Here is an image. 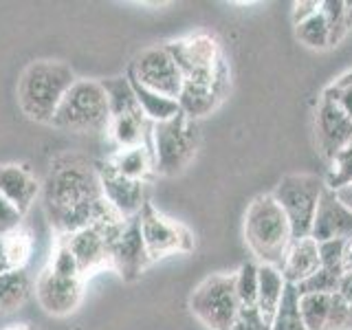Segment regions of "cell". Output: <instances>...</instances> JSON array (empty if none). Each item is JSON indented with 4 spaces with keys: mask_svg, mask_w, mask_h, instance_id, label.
I'll return each instance as SVG.
<instances>
[{
    "mask_svg": "<svg viewBox=\"0 0 352 330\" xmlns=\"http://www.w3.org/2000/svg\"><path fill=\"white\" fill-rule=\"evenodd\" d=\"M44 209L60 238L121 218L106 203L95 163L86 161L80 154H62L51 163L44 183Z\"/></svg>",
    "mask_w": 352,
    "mask_h": 330,
    "instance_id": "cell-1",
    "label": "cell"
},
{
    "mask_svg": "<svg viewBox=\"0 0 352 330\" xmlns=\"http://www.w3.org/2000/svg\"><path fill=\"white\" fill-rule=\"evenodd\" d=\"M77 82L71 66L55 60H38L27 66L18 84V104L31 121L51 124L64 95Z\"/></svg>",
    "mask_w": 352,
    "mask_h": 330,
    "instance_id": "cell-2",
    "label": "cell"
},
{
    "mask_svg": "<svg viewBox=\"0 0 352 330\" xmlns=\"http://www.w3.org/2000/svg\"><path fill=\"white\" fill-rule=\"evenodd\" d=\"M245 242L260 264L280 267L293 242V231L273 194H260L249 203L245 214Z\"/></svg>",
    "mask_w": 352,
    "mask_h": 330,
    "instance_id": "cell-3",
    "label": "cell"
},
{
    "mask_svg": "<svg viewBox=\"0 0 352 330\" xmlns=\"http://www.w3.org/2000/svg\"><path fill=\"white\" fill-rule=\"evenodd\" d=\"M51 126L77 135H97L110 128V108L102 82L77 80L64 95Z\"/></svg>",
    "mask_w": 352,
    "mask_h": 330,
    "instance_id": "cell-4",
    "label": "cell"
},
{
    "mask_svg": "<svg viewBox=\"0 0 352 330\" xmlns=\"http://www.w3.org/2000/svg\"><path fill=\"white\" fill-rule=\"evenodd\" d=\"M152 159L154 170L163 176L181 174L201 143V130L194 119L179 113L176 117L161 121V124H152Z\"/></svg>",
    "mask_w": 352,
    "mask_h": 330,
    "instance_id": "cell-5",
    "label": "cell"
},
{
    "mask_svg": "<svg viewBox=\"0 0 352 330\" xmlns=\"http://www.w3.org/2000/svg\"><path fill=\"white\" fill-rule=\"evenodd\" d=\"M190 311L207 330H231L240 302L236 293V273H214L190 295Z\"/></svg>",
    "mask_w": 352,
    "mask_h": 330,
    "instance_id": "cell-6",
    "label": "cell"
},
{
    "mask_svg": "<svg viewBox=\"0 0 352 330\" xmlns=\"http://www.w3.org/2000/svg\"><path fill=\"white\" fill-rule=\"evenodd\" d=\"M326 190L324 176L317 174H286L278 183L273 198L289 218L295 238H308L315 223L317 205Z\"/></svg>",
    "mask_w": 352,
    "mask_h": 330,
    "instance_id": "cell-7",
    "label": "cell"
},
{
    "mask_svg": "<svg viewBox=\"0 0 352 330\" xmlns=\"http://www.w3.org/2000/svg\"><path fill=\"white\" fill-rule=\"evenodd\" d=\"M183 75V82H212L229 75V66L220 44L209 33H194L165 44Z\"/></svg>",
    "mask_w": 352,
    "mask_h": 330,
    "instance_id": "cell-8",
    "label": "cell"
},
{
    "mask_svg": "<svg viewBox=\"0 0 352 330\" xmlns=\"http://www.w3.org/2000/svg\"><path fill=\"white\" fill-rule=\"evenodd\" d=\"M126 223L128 220L124 218H113L106 223L80 229L71 236H62L64 245L69 247L77 267H80L82 278L95 275L102 269H110V245Z\"/></svg>",
    "mask_w": 352,
    "mask_h": 330,
    "instance_id": "cell-9",
    "label": "cell"
},
{
    "mask_svg": "<svg viewBox=\"0 0 352 330\" xmlns=\"http://www.w3.org/2000/svg\"><path fill=\"white\" fill-rule=\"evenodd\" d=\"M137 220L150 262L176 256V253H190L194 249V238L190 229L176 223V220H170L168 216H163L150 201L141 207Z\"/></svg>",
    "mask_w": 352,
    "mask_h": 330,
    "instance_id": "cell-10",
    "label": "cell"
},
{
    "mask_svg": "<svg viewBox=\"0 0 352 330\" xmlns=\"http://www.w3.org/2000/svg\"><path fill=\"white\" fill-rule=\"evenodd\" d=\"M126 75L139 82L141 86L150 88V91L179 102L183 88V75L168 47H150L146 51H141L132 60Z\"/></svg>",
    "mask_w": 352,
    "mask_h": 330,
    "instance_id": "cell-11",
    "label": "cell"
},
{
    "mask_svg": "<svg viewBox=\"0 0 352 330\" xmlns=\"http://www.w3.org/2000/svg\"><path fill=\"white\" fill-rule=\"evenodd\" d=\"M315 141L326 163L352 141V119L324 91L315 108Z\"/></svg>",
    "mask_w": 352,
    "mask_h": 330,
    "instance_id": "cell-12",
    "label": "cell"
},
{
    "mask_svg": "<svg viewBox=\"0 0 352 330\" xmlns=\"http://www.w3.org/2000/svg\"><path fill=\"white\" fill-rule=\"evenodd\" d=\"M95 170H97L99 185H102V194L106 198V203L124 220L137 218L141 207L148 203L146 201V183L132 181L128 176L119 174L110 161L95 163Z\"/></svg>",
    "mask_w": 352,
    "mask_h": 330,
    "instance_id": "cell-13",
    "label": "cell"
},
{
    "mask_svg": "<svg viewBox=\"0 0 352 330\" xmlns=\"http://www.w3.org/2000/svg\"><path fill=\"white\" fill-rule=\"evenodd\" d=\"M84 293V278H73V275H62L51 267L44 269L36 280V297L44 313L64 317L73 313L82 302Z\"/></svg>",
    "mask_w": 352,
    "mask_h": 330,
    "instance_id": "cell-14",
    "label": "cell"
},
{
    "mask_svg": "<svg viewBox=\"0 0 352 330\" xmlns=\"http://www.w3.org/2000/svg\"><path fill=\"white\" fill-rule=\"evenodd\" d=\"M148 264L150 256L141 236L139 220L130 218L110 245V269H115L119 278H124L126 282H135Z\"/></svg>",
    "mask_w": 352,
    "mask_h": 330,
    "instance_id": "cell-15",
    "label": "cell"
},
{
    "mask_svg": "<svg viewBox=\"0 0 352 330\" xmlns=\"http://www.w3.org/2000/svg\"><path fill=\"white\" fill-rule=\"evenodd\" d=\"M311 238L315 242L352 238V209L341 203L339 196L333 190H328V187L324 190L322 198H319Z\"/></svg>",
    "mask_w": 352,
    "mask_h": 330,
    "instance_id": "cell-16",
    "label": "cell"
},
{
    "mask_svg": "<svg viewBox=\"0 0 352 330\" xmlns=\"http://www.w3.org/2000/svg\"><path fill=\"white\" fill-rule=\"evenodd\" d=\"M229 91V75L218 77L212 82H183L179 95L181 113L190 119H201L218 108Z\"/></svg>",
    "mask_w": 352,
    "mask_h": 330,
    "instance_id": "cell-17",
    "label": "cell"
},
{
    "mask_svg": "<svg viewBox=\"0 0 352 330\" xmlns=\"http://www.w3.org/2000/svg\"><path fill=\"white\" fill-rule=\"evenodd\" d=\"M322 267L319 262V245L308 236V238H295L289 249H286L284 258L280 262V271L286 284L297 286L306 278H311L317 269Z\"/></svg>",
    "mask_w": 352,
    "mask_h": 330,
    "instance_id": "cell-18",
    "label": "cell"
},
{
    "mask_svg": "<svg viewBox=\"0 0 352 330\" xmlns=\"http://www.w3.org/2000/svg\"><path fill=\"white\" fill-rule=\"evenodd\" d=\"M38 194H40V183L25 165H16V163L0 165V196H5L22 214L29 212Z\"/></svg>",
    "mask_w": 352,
    "mask_h": 330,
    "instance_id": "cell-19",
    "label": "cell"
},
{
    "mask_svg": "<svg viewBox=\"0 0 352 330\" xmlns=\"http://www.w3.org/2000/svg\"><path fill=\"white\" fill-rule=\"evenodd\" d=\"M286 291V282L282 278V271L271 264H258V302L256 308L264 317V322H273L278 313L280 302Z\"/></svg>",
    "mask_w": 352,
    "mask_h": 330,
    "instance_id": "cell-20",
    "label": "cell"
},
{
    "mask_svg": "<svg viewBox=\"0 0 352 330\" xmlns=\"http://www.w3.org/2000/svg\"><path fill=\"white\" fill-rule=\"evenodd\" d=\"M128 80L132 84V91H135V95H137L141 113L150 121V124H161V121H168V119H172V117H176L181 113L179 102H176V99H170L165 95L154 93V91H150V88L135 82L132 77H128Z\"/></svg>",
    "mask_w": 352,
    "mask_h": 330,
    "instance_id": "cell-21",
    "label": "cell"
},
{
    "mask_svg": "<svg viewBox=\"0 0 352 330\" xmlns=\"http://www.w3.org/2000/svg\"><path fill=\"white\" fill-rule=\"evenodd\" d=\"M106 99H108V108H110V119L117 117H130V115H143L137 95L132 91V84L128 80V75H119V77H110V80L102 82Z\"/></svg>",
    "mask_w": 352,
    "mask_h": 330,
    "instance_id": "cell-22",
    "label": "cell"
},
{
    "mask_svg": "<svg viewBox=\"0 0 352 330\" xmlns=\"http://www.w3.org/2000/svg\"><path fill=\"white\" fill-rule=\"evenodd\" d=\"M110 163L115 165V170L119 174L128 176V179H132V181H141V183H146V179L154 170L152 152L146 146L119 150L115 157L110 159Z\"/></svg>",
    "mask_w": 352,
    "mask_h": 330,
    "instance_id": "cell-23",
    "label": "cell"
},
{
    "mask_svg": "<svg viewBox=\"0 0 352 330\" xmlns=\"http://www.w3.org/2000/svg\"><path fill=\"white\" fill-rule=\"evenodd\" d=\"M31 293V278L27 269L7 271L0 275V313H14L25 304Z\"/></svg>",
    "mask_w": 352,
    "mask_h": 330,
    "instance_id": "cell-24",
    "label": "cell"
},
{
    "mask_svg": "<svg viewBox=\"0 0 352 330\" xmlns=\"http://www.w3.org/2000/svg\"><path fill=\"white\" fill-rule=\"evenodd\" d=\"M148 126H152V124L143 115H130V117L110 119L108 132H110V137L115 139L119 150H126V148L143 146V139H146Z\"/></svg>",
    "mask_w": 352,
    "mask_h": 330,
    "instance_id": "cell-25",
    "label": "cell"
},
{
    "mask_svg": "<svg viewBox=\"0 0 352 330\" xmlns=\"http://www.w3.org/2000/svg\"><path fill=\"white\" fill-rule=\"evenodd\" d=\"M322 14L330 29V47L346 38V33L352 29V3L344 0H324Z\"/></svg>",
    "mask_w": 352,
    "mask_h": 330,
    "instance_id": "cell-26",
    "label": "cell"
},
{
    "mask_svg": "<svg viewBox=\"0 0 352 330\" xmlns=\"http://www.w3.org/2000/svg\"><path fill=\"white\" fill-rule=\"evenodd\" d=\"M330 311V295L300 293V315L306 330H326Z\"/></svg>",
    "mask_w": 352,
    "mask_h": 330,
    "instance_id": "cell-27",
    "label": "cell"
},
{
    "mask_svg": "<svg viewBox=\"0 0 352 330\" xmlns=\"http://www.w3.org/2000/svg\"><path fill=\"white\" fill-rule=\"evenodd\" d=\"M271 330H306L300 315V293L291 284H286L280 308L271 322Z\"/></svg>",
    "mask_w": 352,
    "mask_h": 330,
    "instance_id": "cell-28",
    "label": "cell"
},
{
    "mask_svg": "<svg viewBox=\"0 0 352 330\" xmlns=\"http://www.w3.org/2000/svg\"><path fill=\"white\" fill-rule=\"evenodd\" d=\"M328 170L324 176V183L328 190L339 192L341 187L352 183V141L346 148H341L328 163Z\"/></svg>",
    "mask_w": 352,
    "mask_h": 330,
    "instance_id": "cell-29",
    "label": "cell"
},
{
    "mask_svg": "<svg viewBox=\"0 0 352 330\" xmlns=\"http://www.w3.org/2000/svg\"><path fill=\"white\" fill-rule=\"evenodd\" d=\"M295 36L302 44H306L308 49H328L330 47V29L328 22L319 9V14H315L313 18L304 20L302 25L295 27Z\"/></svg>",
    "mask_w": 352,
    "mask_h": 330,
    "instance_id": "cell-30",
    "label": "cell"
},
{
    "mask_svg": "<svg viewBox=\"0 0 352 330\" xmlns=\"http://www.w3.org/2000/svg\"><path fill=\"white\" fill-rule=\"evenodd\" d=\"M236 293L242 308L258 302V262H245L236 271Z\"/></svg>",
    "mask_w": 352,
    "mask_h": 330,
    "instance_id": "cell-31",
    "label": "cell"
},
{
    "mask_svg": "<svg viewBox=\"0 0 352 330\" xmlns=\"http://www.w3.org/2000/svg\"><path fill=\"white\" fill-rule=\"evenodd\" d=\"M5 242H7V251H9V258H11V264H14V269H25L27 262L33 253V238L27 229H18L14 234L5 236Z\"/></svg>",
    "mask_w": 352,
    "mask_h": 330,
    "instance_id": "cell-32",
    "label": "cell"
},
{
    "mask_svg": "<svg viewBox=\"0 0 352 330\" xmlns=\"http://www.w3.org/2000/svg\"><path fill=\"white\" fill-rule=\"evenodd\" d=\"M319 245V262H322V269L330 271L344 278V245L346 240H326V242H317Z\"/></svg>",
    "mask_w": 352,
    "mask_h": 330,
    "instance_id": "cell-33",
    "label": "cell"
},
{
    "mask_svg": "<svg viewBox=\"0 0 352 330\" xmlns=\"http://www.w3.org/2000/svg\"><path fill=\"white\" fill-rule=\"evenodd\" d=\"M339 282L341 278L335 273H330L326 269L319 267L317 273H313L311 278H306L302 284H297L295 289L297 293H324V295H333L339 291Z\"/></svg>",
    "mask_w": 352,
    "mask_h": 330,
    "instance_id": "cell-34",
    "label": "cell"
},
{
    "mask_svg": "<svg viewBox=\"0 0 352 330\" xmlns=\"http://www.w3.org/2000/svg\"><path fill=\"white\" fill-rule=\"evenodd\" d=\"M324 93L330 95L339 104V108L352 119V71L344 73L333 84H328L324 88Z\"/></svg>",
    "mask_w": 352,
    "mask_h": 330,
    "instance_id": "cell-35",
    "label": "cell"
},
{
    "mask_svg": "<svg viewBox=\"0 0 352 330\" xmlns=\"http://www.w3.org/2000/svg\"><path fill=\"white\" fill-rule=\"evenodd\" d=\"M350 328V304L346 297L339 293L330 295V311H328V322L326 330H346Z\"/></svg>",
    "mask_w": 352,
    "mask_h": 330,
    "instance_id": "cell-36",
    "label": "cell"
},
{
    "mask_svg": "<svg viewBox=\"0 0 352 330\" xmlns=\"http://www.w3.org/2000/svg\"><path fill=\"white\" fill-rule=\"evenodd\" d=\"M22 220H25V214L11 205L5 196H0V238L18 231L22 227Z\"/></svg>",
    "mask_w": 352,
    "mask_h": 330,
    "instance_id": "cell-37",
    "label": "cell"
},
{
    "mask_svg": "<svg viewBox=\"0 0 352 330\" xmlns=\"http://www.w3.org/2000/svg\"><path fill=\"white\" fill-rule=\"evenodd\" d=\"M231 330H271V324L264 322V317L260 315V311L256 306H247L238 311V317Z\"/></svg>",
    "mask_w": 352,
    "mask_h": 330,
    "instance_id": "cell-38",
    "label": "cell"
},
{
    "mask_svg": "<svg viewBox=\"0 0 352 330\" xmlns=\"http://www.w3.org/2000/svg\"><path fill=\"white\" fill-rule=\"evenodd\" d=\"M322 9V3L317 0H300V3H293V25H302L304 20L313 18L315 14H319Z\"/></svg>",
    "mask_w": 352,
    "mask_h": 330,
    "instance_id": "cell-39",
    "label": "cell"
},
{
    "mask_svg": "<svg viewBox=\"0 0 352 330\" xmlns=\"http://www.w3.org/2000/svg\"><path fill=\"white\" fill-rule=\"evenodd\" d=\"M7 271H16L14 264H11V258H9V251H7V242H5V236L0 238V275L7 273Z\"/></svg>",
    "mask_w": 352,
    "mask_h": 330,
    "instance_id": "cell-40",
    "label": "cell"
},
{
    "mask_svg": "<svg viewBox=\"0 0 352 330\" xmlns=\"http://www.w3.org/2000/svg\"><path fill=\"white\" fill-rule=\"evenodd\" d=\"M341 297H346L348 302H352V273H344V278L339 282V291Z\"/></svg>",
    "mask_w": 352,
    "mask_h": 330,
    "instance_id": "cell-41",
    "label": "cell"
},
{
    "mask_svg": "<svg viewBox=\"0 0 352 330\" xmlns=\"http://www.w3.org/2000/svg\"><path fill=\"white\" fill-rule=\"evenodd\" d=\"M337 196H339V201L344 203L348 209H352V183L350 185H346V187H341L339 192H335Z\"/></svg>",
    "mask_w": 352,
    "mask_h": 330,
    "instance_id": "cell-42",
    "label": "cell"
},
{
    "mask_svg": "<svg viewBox=\"0 0 352 330\" xmlns=\"http://www.w3.org/2000/svg\"><path fill=\"white\" fill-rule=\"evenodd\" d=\"M344 271L352 273V238L346 240V245H344Z\"/></svg>",
    "mask_w": 352,
    "mask_h": 330,
    "instance_id": "cell-43",
    "label": "cell"
},
{
    "mask_svg": "<svg viewBox=\"0 0 352 330\" xmlns=\"http://www.w3.org/2000/svg\"><path fill=\"white\" fill-rule=\"evenodd\" d=\"M350 304V328H352V302H348Z\"/></svg>",
    "mask_w": 352,
    "mask_h": 330,
    "instance_id": "cell-44",
    "label": "cell"
},
{
    "mask_svg": "<svg viewBox=\"0 0 352 330\" xmlns=\"http://www.w3.org/2000/svg\"><path fill=\"white\" fill-rule=\"evenodd\" d=\"M9 330H25V328H9Z\"/></svg>",
    "mask_w": 352,
    "mask_h": 330,
    "instance_id": "cell-45",
    "label": "cell"
}]
</instances>
